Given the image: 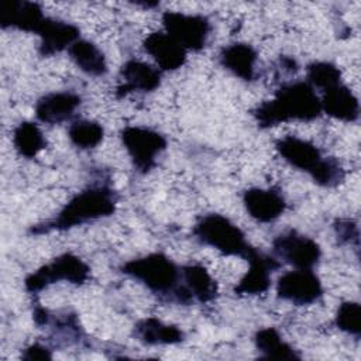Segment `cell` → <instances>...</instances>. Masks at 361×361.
I'll return each instance as SVG.
<instances>
[{"label":"cell","mask_w":361,"mask_h":361,"mask_svg":"<svg viewBox=\"0 0 361 361\" xmlns=\"http://www.w3.org/2000/svg\"><path fill=\"white\" fill-rule=\"evenodd\" d=\"M142 48L154 58L161 71H176L186 62V49L166 32L148 34L142 41Z\"/></svg>","instance_id":"15"},{"label":"cell","mask_w":361,"mask_h":361,"mask_svg":"<svg viewBox=\"0 0 361 361\" xmlns=\"http://www.w3.org/2000/svg\"><path fill=\"white\" fill-rule=\"evenodd\" d=\"M21 358L23 360H28V361H34V360H51L52 358V353L48 347L34 343L28 347H25L21 353Z\"/></svg>","instance_id":"29"},{"label":"cell","mask_w":361,"mask_h":361,"mask_svg":"<svg viewBox=\"0 0 361 361\" xmlns=\"http://www.w3.org/2000/svg\"><path fill=\"white\" fill-rule=\"evenodd\" d=\"M336 237L340 243H355L358 244V227L357 223L348 219H340L334 223Z\"/></svg>","instance_id":"28"},{"label":"cell","mask_w":361,"mask_h":361,"mask_svg":"<svg viewBox=\"0 0 361 361\" xmlns=\"http://www.w3.org/2000/svg\"><path fill=\"white\" fill-rule=\"evenodd\" d=\"M82 97L73 92H52L39 97L35 103V117L41 123L59 124L73 116Z\"/></svg>","instance_id":"17"},{"label":"cell","mask_w":361,"mask_h":361,"mask_svg":"<svg viewBox=\"0 0 361 361\" xmlns=\"http://www.w3.org/2000/svg\"><path fill=\"white\" fill-rule=\"evenodd\" d=\"M307 83L312 87H319L322 90L330 89L341 83V71L331 62L317 61L312 62L306 68Z\"/></svg>","instance_id":"26"},{"label":"cell","mask_w":361,"mask_h":361,"mask_svg":"<svg viewBox=\"0 0 361 361\" xmlns=\"http://www.w3.org/2000/svg\"><path fill=\"white\" fill-rule=\"evenodd\" d=\"M257 58L258 54L254 47L245 42H233L224 47L219 55L221 66L245 82L255 78Z\"/></svg>","instance_id":"19"},{"label":"cell","mask_w":361,"mask_h":361,"mask_svg":"<svg viewBox=\"0 0 361 361\" xmlns=\"http://www.w3.org/2000/svg\"><path fill=\"white\" fill-rule=\"evenodd\" d=\"M334 324L338 330L354 336L355 338L361 334V307L358 302L347 300L343 302L334 316Z\"/></svg>","instance_id":"27"},{"label":"cell","mask_w":361,"mask_h":361,"mask_svg":"<svg viewBox=\"0 0 361 361\" xmlns=\"http://www.w3.org/2000/svg\"><path fill=\"white\" fill-rule=\"evenodd\" d=\"M322 111L327 116L345 121L354 123L360 116V103L357 96L341 82L330 89L323 90V97L320 99Z\"/></svg>","instance_id":"18"},{"label":"cell","mask_w":361,"mask_h":361,"mask_svg":"<svg viewBox=\"0 0 361 361\" xmlns=\"http://www.w3.org/2000/svg\"><path fill=\"white\" fill-rule=\"evenodd\" d=\"M276 296L296 306L312 305L323 296V285L312 269H295L279 276Z\"/></svg>","instance_id":"10"},{"label":"cell","mask_w":361,"mask_h":361,"mask_svg":"<svg viewBox=\"0 0 361 361\" xmlns=\"http://www.w3.org/2000/svg\"><path fill=\"white\" fill-rule=\"evenodd\" d=\"M121 142L140 173H148L157 164V157L166 149V138L148 127L127 126L120 131Z\"/></svg>","instance_id":"7"},{"label":"cell","mask_w":361,"mask_h":361,"mask_svg":"<svg viewBox=\"0 0 361 361\" xmlns=\"http://www.w3.org/2000/svg\"><path fill=\"white\" fill-rule=\"evenodd\" d=\"M196 240L209 245L223 255H234L247 258L252 251V245L245 240L244 231L230 219L219 213L202 216L192 230Z\"/></svg>","instance_id":"5"},{"label":"cell","mask_w":361,"mask_h":361,"mask_svg":"<svg viewBox=\"0 0 361 361\" xmlns=\"http://www.w3.org/2000/svg\"><path fill=\"white\" fill-rule=\"evenodd\" d=\"M32 319L37 326H44L48 323V312L42 306L37 305L32 312Z\"/></svg>","instance_id":"30"},{"label":"cell","mask_w":361,"mask_h":361,"mask_svg":"<svg viewBox=\"0 0 361 361\" xmlns=\"http://www.w3.org/2000/svg\"><path fill=\"white\" fill-rule=\"evenodd\" d=\"M159 85L161 71L147 62L128 59L120 69V83L116 87V96L121 99L131 92H154Z\"/></svg>","instance_id":"12"},{"label":"cell","mask_w":361,"mask_h":361,"mask_svg":"<svg viewBox=\"0 0 361 361\" xmlns=\"http://www.w3.org/2000/svg\"><path fill=\"white\" fill-rule=\"evenodd\" d=\"M45 16L38 3L25 0L0 1L1 28H14L25 32H37L44 23Z\"/></svg>","instance_id":"13"},{"label":"cell","mask_w":361,"mask_h":361,"mask_svg":"<svg viewBox=\"0 0 361 361\" xmlns=\"http://www.w3.org/2000/svg\"><path fill=\"white\" fill-rule=\"evenodd\" d=\"M180 276L192 298L199 300L200 303L212 302L217 296V283L203 265H185L180 269Z\"/></svg>","instance_id":"22"},{"label":"cell","mask_w":361,"mask_h":361,"mask_svg":"<svg viewBox=\"0 0 361 361\" xmlns=\"http://www.w3.org/2000/svg\"><path fill=\"white\" fill-rule=\"evenodd\" d=\"M120 271L169 302L189 305L193 300L186 286L179 283L182 279L180 268L162 252L133 258L124 262Z\"/></svg>","instance_id":"3"},{"label":"cell","mask_w":361,"mask_h":361,"mask_svg":"<svg viewBox=\"0 0 361 361\" xmlns=\"http://www.w3.org/2000/svg\"><path fill=\"white\" fill-rule=\"evenodd\" d=\"M245 261L250 264L248 271L234 286L235 295H262L271 286V274L279 268L276 258L269 257L255 247L248 254Z\"/></svg>","instance_id":"11"},{"label":"cell","mask_w":361,"mask_h":361,"mask_svg":"<svg viewBox=\"0 0 361 361\" xmlns=\"http://www.w3.org/2000/svg\"><path fill=\"white\" fill-rule=\"evenodd\" d=\"M68 54L73 63L89 76H103L107 73V61L104 54L87 39H78L69 48Z\"/></svg>","instance_id":"21"},{"label":"cell","mask_w":361,"mask_h":361,"mask_svg":"<svg viewBox=\"0 0 361 361\" xmlns=\"http://www.w3.org/2000/svg\"><path fill=\"white\" fill-rule=\"evenodd\" d=\"M278 154L293 168L307 172L312 179L324 188H336L344 180V169L333 157H323L310 141L295 135H285L275 142Z\"/></svg>","instance_id":"4"},{"label":"cell","mask_w":361,"mask_h":361,"mask_svg":"<svg viewBox=\"0 0 361 361\" xmlns=\"http://www.w3.org/2000/svg\"><path fill=\"white\" fill-rule=\"evenodd\" d=\"M13 145L18 155L32 159L47 147V141L35 123L21 121L13 131Z\"/></svg>","instance_id":"24"},{"label":"cell","mask_w":361,"mask_h":361,"mask_svg":"<svg viewBox=\"0 0 361 361\" xmlns=\"http://www.w3.org/2000/svg\"><path fill=\"white\" fill-rule=\"evenodd\" d=\"M255 348L262 354L264 358L269 360H299L300 355L295 348L288 344L275 327H265L254 336Z\"/></svg>","instance_id":"23"},{"label":"cell","mask_w":361,"mask_h":361,"mask_svg":"<svg viewBox=\"0 0 361 361\" xmlns=\"http://www.w3.org/2000/svg\"><path fill=\"white\" fill-rule=\"evenodd\" d=\"M90 276L89 265L78 255L65 252L54 258L49 264L39 267L24 279L28 293H38L49 285L65 281L72 285H83Z\"/></svg>","instance_id":"6"},{"label":"cell","mask_w":361,"mask_h":361,"mask_svg":"<svg viewBox=\"0 0 361 361\" xmlns=\"http://www.w3.org/2000/svg\"><path fill=\"white\" fill-rule=\"evenodd\" d=\"M274 254L296 269H312L322 257L320 245L310 237L288 230L278 234L272 241Z\"/></svg>","instance_id":"9"},{"label":"cell","mask_w":361,"mask_h":361,"mask_svg":"<svg viewBox=\"0 0 361 361\" xmlns=\"http://www.w3.org/2000/svg\"><path fill=\"white\" fill-rule=\"evenodd\" d=\"M247 213L259 223H271L281 217L286 209V200L276 189L250 188L243 195Z\"/></svg>","instance_id":"14"},{"label":"cell","mask_w":361,"mask_h":361,"mask_svg":"<svg viewBox=\"0 0 361 361\" xmlns=\"http://www.w3.org/2000/svg\"><path fill=\"white\" fill-rule=\"evenodd\" d=\"M68 137L71 142L80 149H90L97 147L104 137L102 124L94 120H76L68 128Z\"/></svg>","instance_id":"25"},{"label":"cell","mask_w":361,"mask_h":361,"mask_svg":"<svg viewBox=\"0 0 361 361\" xmlns=\"http://www.w3.org/2000/svg\"><path fill=\"white\" fill-rule=\"evenodd\" d=\"M165 32L171 35L186 51H200L206 47L212 24L202 14H185L180 11H165L162 14Z\"/></svg>","instance_id":"8"},{"label":"cell","mask_w":361,"mask_h":361,"mask_svg":"<svg viewBox=\"0 0 361 361\" xmlns=\"http://www.w3.org/2000/svg\"><path fill=\"white\" fill-rule=\"evenodd\" d=\"M79 28L71 23L45 17L39 30L38 52L41 56H52L56 52L69 48L75 41L79 39Z\"/></svg>","instance_id":"16"},{"label":"cell","mask_w":361,"mask_h":361,"mask_svg":"<svg viewBox=\"0 0 361 361\" xmlns=\"http://www.w3.org/2000/svg\"><path fill=\"white\" fill-rule=\"evenodd\" d=\"M133 336L147 345H171L185 340V334L179 327L165 324L152 316L137 322L133 327Z\"/></svg>","instance_id":"20"},{"label":"cell","mask_w":361,"mask_h":361,"mask_svg":"<svg viewBox=\"0 0 361 361\" xmlns=\"http://www.w3.org/2000/svg\"><path fill=\"white\" fill-rule=\"evenodd\" d=\"M320 97L305 80L282 85L272 99L252 110L261 128H269L289 121H312L322 116Z\"/></svg>","instance_id":"1"},{"label":"cell","mask_w":361,"mask_h":361,"mask_svg":"<svg viewBox=\"0 0 361 361\" xmlns=\"http://www.w3.org/2000/svg\"><path fill=\"white\" fill-rule=\"evenodd\" d=\"M117 195L107 185H93L76 193L59 213L30 228L31 234H45L51 231H63L76 226L86 224L103 217H109L116 212Z\"/></svg>","instance_id":"2"}]
</instances>
